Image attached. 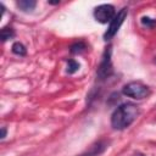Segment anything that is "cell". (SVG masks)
<instances>
[{
    "mask_svg": "<svg viewBox=\"0 0 156 156\" xmlns=\"http://www.w3.org/2000/svg\"><path fill=\"white\" fill-rule=\"evenodd\" d=\"M139 115V110L134 104H122L119 105L111 116V126L113 129L123 130L129 127Z\"/></svg>",
    "mask_w": 156,
    "mask_h": 156,
    "instance_id": "cell-1",
    "label": "cell"
},
{
    "mask_svg": "<svg viewBox=\"0 0 156 156\" xmlns=\"http://www.w3.org/2000/svg\"><path fill=\"white\" fill-rule=\"evenodd\" d=\"M122 93L129 98L141 100L150 94V89L147 85L143 84L141 82H130L123 87Z\"/></svg>",
    "mask_w": 156,
    "mask_h": 156,
    "instance_id": "cell-2",
    "label": "cell"
},
{
    "mask_svg": "<svg viewBox=\"0 0 156 156\" xmlns=\"http://www.w3.org/2000/svg\"><path fill=\"white\" fill-rule=\"evenodd\" d=\"M127 13H128V9L127 7H123L122 10H119L117 12V15H115V17L112 18L107 30L105 32L104 34V39L107 41L110 39H112L115 37V34L117 33V30L119 29V27L122 26V23L124 22V18L127 17Z\"/></svg>",
    "mask_w": 156,
    "mask_h": 156,
    "instance_id": "cell-3",
    "label": "cell"
},
{
    "mask_svg": "<svg viewBox=\"0 0 156 156\" xmlns=\"http://www.w3.org/2000/svg\"><path fill=\"white\" fill-rule=\"evenodd\" d=\"M112 63H111V49H106L104 55H102V60L100 66L98 67V72L96 76L100 80H104L106 78H108L112 74Z\"/></svg>",
    "mask_w": 156,
    "mask_h": 156,
    "instance_id": "cell-4",
    "label": "cell"
},
{
    "mask_svg": "<svg viewBox=\"0 0 156 156\" xmlns=\"http://www.w3.org/2000/svg\"><path fill=\"white\" fill-rule=\"evenodd\" d=\"M115 15H116L115 7L110 4H102L98 7H95V10H94V17L100 23H107L108 21H112Z\"/></svg>",
    "mask_w": 156,
    "mask_h": 156,
    "instance_id": "cell-5",
    "label": "cell"
},
{
    "mask_svg": "<svg viewBox=\"0 0 156 156\" xmlns=\"http://www.w3.org/2000/svg\"><path fill=\"white\" fill-rule=\"evenodd\" d=\"M106 149H107V143H106V141H99V143L94 144L93 146H90L89 151L82 154L80 156H99V155H101Z\"/></svg>",
    "mask_w": 156,
    "mask_h": 156,
    "instance_id": "cell-6",
    "label": "cell"
},
{
    "mask_svg": "<svg viewBox=\"0 0 156 156\" xmlns=\"http://www.w3.org/2000/svg\"><path fill=\"white\" fill-rule=\"evenodd\" d=\"M16 5H17L22 11H24V12H30V11L34 10L37 2H35L34 0H20V1L16 2Z\"/></svg>",
    "mask_w": 156,
    "mask_h": 156,
    "instance_id": "cell-7",
    "label": "cell"
},
{
    "mask_svg": "<svg viewBox=\"0 0 156 156\" xmlns=\"http://www.w3.org/2000/svg\"><path fill=\"white\" fill-rule=\"evenodd\" d=\"M11 49H12V52H13V54L20 55V56H24V55L27 54V49H26V46H24L22 43H20V41L13 43Z\"/></svg>",
    "mask_w": 156,
    "mask_h": 156,
    "instance_id": "cell-8",
    "label": "cell"
},
{
    "mask_svg": "<svg viewBox=\"0 0 156 156\" xmlns=\"http://www.w3.org/2000/svg\"><path fill=\"white\" fill-rule=\"evenodd\" d=\"M0 35H1V40H2V41H6V40H9V39H11V38L15 37V30H13L12 28L5 27V28L1 29Z\"/></svg>",
    "mask_w": 156,
    "mask_h": 156,
    "instance_id": "cell-9",
    "label": "cell"
},
{
    "mask_svg": "<svg viewBox=\"0 0 156 156\" xmlns=\"http://www.w3.org/2000/svg\"><path fill=\"white\" fill-rule=\"evenodd\" d=\"M79 69V63L76 61V60H73V58H69L68 61H67V73L68 74H73V73H76L77 71Z\"/></svg>",
    "mask_w": 156,
    "mask_h": 156,
    "instance_id": "cell-10",
    "label": "cell"
},
{
    "mask_svg": "<svg viewBox=\"0 0 156 156\" xmlns=\"http://www.w3.org/2000/svg\"><path fill=\"white\" fill-rule=\"evenodd\" d=\"M85 48H87V46H85V44H84L83 41H78V43H74V44L71 45L69 51H71L72 54H79V52L84 51Z\"/></svg>",
    "mask_w": 156,
    "mask_h": 156,
    "instance_id": "cell-11",
    "label": "cell"
},
{
    "mask_svg": "<svg viewBox=\"0 0 156 156\" xmlns=\"http://www.w3.org/2000/svg\"><path fill=\"white\" fill-rule=\"evenodd\" d=\"M141 24H144L145 27H147V28H154L155 26H156V20H154V18H151V17H147V16H144V17H141Z\"/></svg>",
    "mask_w": 156,
    "mask_h": 156,
    "instance_id": "cell-12",
    "label": "cell"
},
{
    "mask_svg": "<svg viewBox=\"0 0 156 156\" xmlns=\"http://www.w3.org/2000/svg\"><path fill=\"white\" fill-rule=\"evenodd\" d=\"M5 136H6V128H5V127H2V128H1V135H0V138H1V139H4Z\"/></svg>",
    "mask_w": 156,
    "mask_h": 156,
    "instance_id": "cell-13",
    "label": "cell"
},
{
    "mask_svg": "<svg viewBox=\"0 0 156 156\" xmlns=\"http://www.w3.org/2000/svg\"><path fill=\"white\" fill-rule=\"evenodd\" d=\"M49 4H51V5H57V4H60V1H49Z\"/></svg>",
    "mask_w": 156,
    "mask_h": 156,
    "instance_id": "cell-14",
    "label": "cell"
},
{
    "mask_svg": "<svg viewBox=\"0 0 156 156\" xmlns=\"http://www.w3.org/2000/svg\"><path fill=\"white\" fill-rule=\"evenodd\" d=\"M134 156H145V155H143V154H135Z\"/></svg>",
    "mask_w": 156,
    "mask_h": 156,
    "instance_id": "cell-15",
    "label": "cell"
}]
</instances>
